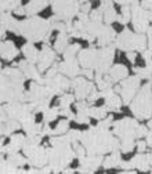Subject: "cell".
Wrapping results in <instances>:
<instances>
[{"mask_svg":"<svg viewBox=\"0 0 152 174\" xmlns=\"http://www.w3.org/2000/svg\"><path fill=\"white\" fill-rule=\"evenodd\" d=\"M51 15H53V7H51V6H47L46 9H43L42 11H39V17H40V18L48 19Z\"/></svg>","mask_w":152,"mask_h":174,"instance_id":"4","label":"cell"},{"mask_svg":"<svg viewBox=\"0 0 152 174\" xmlns=\"http://www.w3.org/2000/svg\"><path fill=\"white\" fill-rule=\"evenodd\" d=\"M105 104V98L104 97H100L98 99H97L96 102H94V106H97V108H100V106H102Z\"/></svg>","mask_w":152,"mask_h":174,"instance_id":"9","label":"cell"},{"mask_svg":"<svg viewBox=\"0 0 152 174\" xmlns=\"http://www.w3.org/2000/svg\"><path fill=\"white\" fill-rule=\"evenodd\" d=\"M90 10H91V11H96L97 9H98L100 6H101V3H100V2H93V3H90Z\"/></svg>","mask_w":152,"mask_h":174,"instance_id":"10","label":"cell"},{"mask_svg":"<svg viewBox=\"0 0 152 174\" xmlns=\"http://www.w3.org/2000/svg\"><path fill=\"white\" fill-rule=\"evenodd\" d=\"M69 166H71V169H78L79 166H80V165H79V159H78V158H76V159H73V160H72V162H71V165H69Z\"/></svg>","mask_w":152,"mask_h":174,"instance_id":"12","label":"cell"},{"mask_svg":"<svg viewBox=\"0 0 152 174\" xmlns=\"http://www.w3.org/2000/svg\"><path fill=\"white\" fill-rule=\"evenodd\" d=\"M133 66H136V68H140V69L145 68V66H147V61H145V58L143 57V54H136Z\"/></svg>","mask_w":152,"mask_h":174,"instance_id":"1","label":"cell"},{"mask_svg":"<svg viewBox=\"0 0 152 174\" xmlns=\"http://www.w3.org/2000/svg\"><path fill=\"white\" fill-rule=\"evenodd\" d=\"M69 129L78 130V131H86V130L89 129V124H86V123H76L75 120H71V122H69Z\"/></svg>","mask_w":152,"mask_h":174,"instance_id":"2","label":"cell"},{"mask_svg":"<svg viewBox=\"0 0 152 174\" xmlns=\"http://www.w3.org/2000/svg\"><path fill=\"white\" fill-rule=\"evenodd\" d=\"M137 152H138V147H136L134 149L131 151V152H125V153H122V155H120V158H122V160H125V162H129V160H131L136 155H137Z\"/></svg>","mask_w":152,"mask_h":174,"instance_id":"3","label":"cell"},{"mask_svg":"<svg viewBox=\"0 0 152 174\" xmlns=\"http://www.w3.org/2000/svg\"><path fill=\"white\" fill-rule=\"evenodd\" d=\"M60 104V98L58 97H53V99H51V102H50V106L53 108V106H57Z\"/></svg>","mask_w":152,"mask_h":174,"instance_id":"11","label":"cell"},{"mask_svg":"<svg viewBox=\"0 0 152 174\" xmlns=\"http://www.w3.org/2000/svg\"><path fill=\"white\" fill-rule=\"evenodd\" d=\"M90 124H91V126H97V124H98V120H97L96 117H91V119H90Z\"/></svg>","mask_w":152,"mask_h":174,"instance_id":"15","label":"cell"},{"mask_svg":"<svg viewBox=\"0 0 152 174\" xmlns=\"http://www.w3.org/2000/svg\"><path fill=\"white\" fill-rule=\"evenodd\" d=\"M111 26H112V29L115 30L116 33H122L123 30H125V25L120 24L119 21H113L112 24H111Z\"/></svg>","mask_w":152,"mask_h":174,"instance_id":"6","label":"cell"},{"mask_svg":"<svg viewBox=\"0 0 152 174\" xmlns=\"http://www.w3.org/2000/svg\"><path fill=\"white\" fill-rule=\"evenodd\" d=\"M33 47H35L36 48V50H42V48H43V43H40V42H36L35 43V44H33Z\"/></svg>","mask_w":152,"mask_h":174,"instance_id":"13","label":"cell"},{"mask_svg":"<svg viewBox=\"0 0 152 174\" xmlns=\"http://www.w3.org/2000/svg\"><path fill=\"white\" fill-rule=\"evenodd\" d=\"M43 119H44V113H43V112H37V113L35 115V123L36 124H42Z\"/></svg>","mask_w":152,"mask_h":174,"instance_id":"7","label":"cell"},{"mask_svg":"<svg viewBox=\"0 0 152 174\" xmlns=\"http://www.w3.org/2000/svg\"><path fill=\"white\" fill-rule=\"evenodd\" d=\"M58 35H60V30H58V29H54L53 32H51V35H50V43H51V44H54V43L57 42Z\"/></svg>","mask_w":152,"mask_h":174,"instance_id":"8","label":"cell"},{"mask_svg":"<svg viewBox=\"0 0 152 174\" xmlns=\"http://www.w3.org/2000/svg\"><path fill=\"white\" fill-rule=\"evenodd\" d=\"M30 84H32V80H30V79H28V80L27 82H25V84H24V87H25V90H29V89H30Z\"/></svg>","mask_w":152,"mask_h":174,"instance_id":"14","label":"cell"},{"mask_svg":"<svg viewBox=\"0 0 152 174\" xmlns=\"http://www.w3.org/2000/svg\"><path fill=\"white\" fill-rule=\"evenodd\" d=\"M69 42H71L72 44H79V46H82L83 48H87V47H89V42H87V40H84V39H78V37H73V39H71Z\"/></svg>","mask_w":152,"mask_h":174,"instance_id":"5","label":"cell"}]
</instances>
